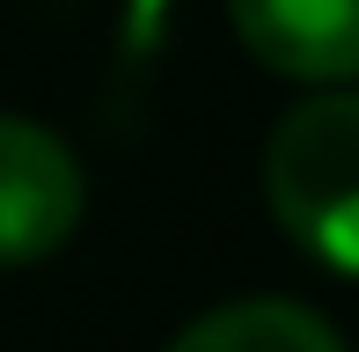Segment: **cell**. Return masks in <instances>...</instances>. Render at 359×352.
I'll return each instance as SVG.
<instances>
[{"mask_svg":"<svg viewBox=\"0 0 359 352\" xmlns=\"http://www.w3.org/2000/svg\"><path fill=\"white\" fill-rule=\"evenodd\" d=\"M264 198L308 257L359 279V88H323L279 118Z\"/></svg>","mask_w":359,"mask_h":352,"instance_id":"cell-1","label":"cell"},{"mask_svg":"<svg viewBox=\"0 0 359 352\" xmlns=\"http://www.w3.org/2000/svg\"><path fill=\"white\" fill-rule=\"evenodd\" d=\"M81 162L67 140L0 110V264H37L81 228Z\"/></svg>","mask_w":359,"mask_h":352,"instance_id":"cell-2","label":"cell"},{"mask_svg":"<svg viewBox=\"0 0 359 352\" xmlns=\"http://www.w3.org/2000/svg\"><path fill=\"white\" fill-rule=\"evenodd\" d=\"M227 22L286 81H359V0H227Z\"/></svg>","mask_w":359,"mask_h":352,"instance_id":"cell-3","label":"cell"},{"mask_svg":"<svg viewBox=\"0 0 359 352\" xmlns=\"http://www.w3.org/2000/svg\"><path fill=\"white\" fill-rule=\"evenodd\" d=\"M169 352H345V338L301 301L257 294V301H227V309L198 316L191 330H176Z\"/></svg>","mask_w":359,"mask_h":352,"instance_id":"cell-4","label":"cell"}]
</instances>
